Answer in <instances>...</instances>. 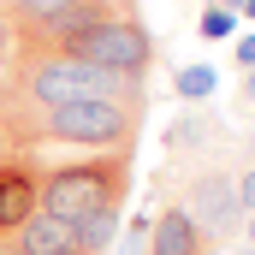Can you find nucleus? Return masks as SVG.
<instances>
[{
    "instance_id": "1",
    "label": "nucleus",
    "mask_w": 255,
    "mask_h": 255,
    "mask_svg": "<svg viewBox=\"0 0 255 255\" xmlns=\"http://www.w3.org/2000/svg\"><path fill=\"white\" fill-rule=\"evenodd\" d=\"M142 101H65V107H30L0 113V154H101V148H136Z\"/></svg>"
},
{
    "instance_id": "2",
    "label": "nucleus",
    "mask_w": 255,
    "mask_h": 255,
    "mask_svg": "<svg viewBox=\"0 0 255 255\" xmlns=\"http://www.w3.org/2000/svg\"><path fill=\"white\" fill-rule=\"evenodd\" d=\"M130 172H136V148H101V154H42V214H54L65 226H83L107 208H125Z\"/></svg>"
},
{
    "instance_id": "3",
    "label": "nucleus",
    "mask_w": 255,
    "mask_h": 255,
    "mask_svg": "<svg viewBox=\"0 0 255 255\" xmlns=\"http://www.w3.org/2000/svg\"><path fill=\"white\" fill-rule=\"evenodd\" d=\"M71 54H77L83 65H101V71H119V77H136V83H142L148 65H154V36H148L136 0H119Z\"/></svg>"
},
{
    "instance_id": "4",
    "label": "nucleus",
    "mask_w": 255,
    "mask_h": 255,
    "mask_svg": "<svg viewBox=\"0 0 255 255\" xmlns=\"http://www.w3.org/2000/svg\"><path fill=\"white\" fill-rule=\"evenodd\" d=\"M184 214L196 220V232L214 244V250H226V244H238L244 238V208H238V184H232V172L220 166V160H208V166H196L190 178H184V202H178Z\"/></svg>"
},
{
    "instance_id": "5",
    "label": "nucleus",
    "mask_w": 255,
    "mask_h": 255,
    "mask_svg": "<svg viewBox=\"0 0 255 255\" xmlns=\"http://www.w3.org/2000/svg\"><path fill=\"white\" fill-rule=\"evenodd\" d=\"M42 214V154H0V244Z\"/></svg>"
},
{
    "instance_id": "6",
    "label": "nucleus",
    "mask_w": 255,
    "mask_h": 255,
    "mask_svg": "<svg viewBox=\"0 0 255 255\" xmlns=\"http://www.w3.org/2000/svg\"><path fill=\"white\" fill-rule=\"evenodd\" d=\"M6 250L12 255H89L83 238H77V226H65V220H54V214L24 220V226L6 238Z\"/></svg>"
},
{
    "instance_id": "7",
    "label": "nucleus",
    "mask_w": 255,
    "mask_h": 255,
    "mask_svg": "<svg viewBox=\"0 0 255 255\" xmlns=\"http://www.w3.org/2000/svg\"><path fill=\"white\" fill-rule=\"evenodd\" d=\"M148 255H214V244L196 232V220L178 202H166V208L148 220Z\"/></svg>"
},
{
    "instance_id": "8",
    "label": "nucleus",
    "mask_w": 255,
    "mask_h": 255,
    "mask_svg": "<svg viewBox=\"0 0 255 255\" xmlns=\"http://www.w3.org/2000/svg\"><path fill=\"white\" fill-rule=\"evenodd\" d=\"M77 238H83V250H89V255H107L113 244H119V208H107V214L83 220V226H77Z\"/></svg>"
},
{
    "instance_id": "9",
    "label": "nucleus",
    "mask_w": 255,
    "mask_h": 255,
    "mask_svg": "<svg viewBox=\"0 0 255 255\" xmlns=\"http://www.w3.org/2000/svg\"><path fill=\"white\" fill-rule=\"evenodd\" d=\"M65 6H77V0H18V24H48V18H60Z\"/></svg>"
},
{
    "instance_id": "10",
    "label": "nucleus",
    "mask_w": 255,
    "mask_h": 255,
    "mask_svg": "<svg viewBox=\"0 0 255 255\" xmlns=\"http://www.w3.org/2000/svg\"><path fill=\"white\" fill-rule=\"evenodd\" d=\"M208 89H214V71L208 65H184L178 71V95L184 101H208Z\"/></svg>"
},
{
    "instance_id": "11",
    "label": "nucleus",
    "mask_w": 255,
    "mask_h": 255,
    "mask_svg": "<svg viewBox=\"0 0 255 255\" xmlns=\"http://www.w3.org/2000/svg\"><path fill=\"white\" fill-rule=\"evenodd\" d=\"M196 30H202V42H220V36H232V30H238V12H226V6H208Z\"/></svg>"
},
{
    "instance_id": "12",
    "label": "nucleus",
    "mask_w": 255,
    "mask_h": 255,
    "mask_svg": "<svg viewBox=\"0 0 255 255\" xmlns=\"http://www.w3.org/2000/svg\"><path fill=\"white\" fill-rule=\"evenodd\" d=\"M119 255H148V220H142V214L130 220V232L119 238Z\"/></svg>"
},
{
    "instance_id": "13",
    "label": "nucleus",
    "mask_w": 255,
    "mask_h": 255,
    "mask_svg": "<svg viewBox=\"0 0 255 255\" xmlns=\"http://www.w3.org/2000/svg\"><path fill=\"white\" fill-rule=\"evenodd\" d=\"M232 184H238V208H244V214H255V160L244 166V172H232Z\"/></svg>"
},
{
    "instance_id": "14",
    "label": "nucleus",
    "mask_w": 255,
    "mask_h": 255,
    "mask_svg": "<svg viewBox=\"0 0 255 255\" xmlns=\"http://www.w3.org/2000/svg\"><path fill=\"white\" fill-rule=\"evenodd\" d=\"M238 65L255 71V30H250V36H238Z\"/></svg>"
},
{
    "instance_id": "15",
    "label": "nucleus",
    "mask_w": 255,
    "mask_h": 255,
    "mask_svg": "<svg viewBox=\"0 0 255 255\" xmlns=\"http://www.w3.org/2000/svg\"><path fill=\"white\" fill-rule=\"evenodd\" d=\"M238 107H255V71H244V83H238Z\"/></svg>"
},
{
    "instance_id": "16",
    "label": "nucleus",
    "mask_w": 255,
    "mask_h": 255,
    "mask_svg": "<svg viewBox=\"0 0 255 255\" xmlns=\"http://www.w3.org/2000/svg\"><path fill=\"white\" fill-rule=\"evenodd\" d=\"M244 238H250V250H255V214H244Z\"/></svg>"
},
{
    "instance_id": "17",
    "label": "nucleus",
    "mask_w": 255,
    "mask_h": 255,
    "mask_svg": "<svg viewBox=\"0 0 255 255\" xmlns=\"http://www.w3.org/2000/svg\"><path fill=\"white\" fill-rule=\"evenodd\" d=\"M12 12H18V0H0V18H12Z\"/></svg>"
},
{
    "instance_id": "18",
    "label": "nucleus",
    "mask_w": 255,
    "mask_h": 255,
    "mask_svg": "<svg viewBox=\"0 0 255 255\" xmlns=\"http://www.w3.org/2000/svg\"><path fill=\"white\" fill-rule=\"evenodd\" d=\"M244 154H250V160H255V130H250V136H244Z\"/></svg>"
},
{
    "instance_id": "19",
    "label": "nucleus",
    "mask_w": 255,
    "mask_h": 255,
    "mask_svg": "<svg viewBox=\"0 0 255 255\" xmlns=\"http://www.w3.org/2000/svg\"><path fill=\"white\" fill-rule=\"evenodd\" d=\"M244 18H255V0H244Z\"/></svg>"
},
{
    "instance_id": "20",
    "label": "nucleus",
    "mask_w": 255,
    "mask_h": 255,
    "mask_svg": "<svg viewBox=\"0 0 255 255\" xmlns=\"http://www.w3.org/2000/svg\"><path fill=\"white\" fill-rule=\"evenodd\" d=\"M238 255H255V250H250V244H244V250H238Z\"/></svg>"
},
{
    "instance_id": "21",
    "label": "nucleus",
    "mask_w": 255,
    "mask_h": 255,
    "mask_svg": "<svg viewBox=\"0 0 255 255\" xmlns=\"http://www.w3.org/2000/svg\"><path fill=\"white\" fill-rule=\"evenodd\" d=\"M0 255H12V250H6V244H0Z\"/></svg>"
}]
</instances>
